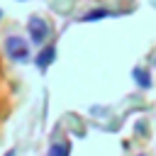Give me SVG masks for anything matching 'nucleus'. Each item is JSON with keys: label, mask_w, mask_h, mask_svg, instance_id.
<instances>
[{"label": "nucleus", "mask_w": 156, "mask_h": 156, "mask_svg": "<svg viewBox=\"0 0 156 156\" xmlns=\"http://www.w3.org/2000/svg\"><path fill=\"white\" fill-rule=\"evenodd\" d=\"M5 51L10 54V58L12 61H24L29 54H27V41L22 39V37H7V41H5Z\"/></svg>", "instance_id": "1"}, {"label": "nucleus", "mask_w": 156, "mask_h": 156, "mask_svg": "<svg viewBox=\"0 0 156 156\" xmlns=\"http://www.w3.org/2000/svg\"><path fill=\"white\" fill-rule=\"evenodd\" d=\"M29 32H32V39H34L37 44H41V41L49 37V24H46L44 20H39V17H32V22H29Z\"/></svg>", "instance_id": "2"}, {"label": "nucleus", "mask_w": 156, "mask_h": 156, "mask_svg": "<svg viewBox=\"0 0 156 156\" xmlns=\"http://www.w3.org/2000/svg\"><path fill=\"white\" fill-rule=\"evenodd\" d=\"M54 54H56V51H54V46H46V49H44V51H41L39 56H37V66L46 68V66H49V63L54 61Z\"/></svg>", "instance_id": "3"}, {"label": "nucleus", "mask_w": 156, "mask_h": 156, "mask_svg": "<svg viewBox=\"0 0 156 156\" xmlns=\"http://www.w3.org/2000/svg\"><path fill=\"white\" fill-rule=\"evenodd\" d=\"M134 78H136V83H139L141 88H149V85H151V76H149V71H144V68H134Z\"/></svg>", "instance_id": "4"}, {"label": "nucleus", "mask_w": 156, "mask_h": 156, "mask_svg": "<svg viewBox=\"0 0 156 156\" xmlns=\"http://www.w3.org/2000/svg\"><path fill=\"white\" fill-rule=\"evenodd\" d=\"M49 156H68V144H54L49 149Z\"/></svg>", "instance_id": "5"}, {"label": "nucleus", "mask_w": 156, "mask_h": 156, "mask_svg": "<svg viewBox=\"0 0 156 156\" xmlns=\"http://www.w3.org/2000/svg\"><path fill=\"white\" fill-rule=\"evenodd\" d=\"M105 15H107L105 10H98V12H90V15L85 17V20H95V17H105Z\"/></svg>", "instance_id": "6"}, {"label": "nucleus", "mask_w": 156, "mask_h": 156, "mask_svg": "<svg viewBox=\"0 0 156 156\" xmlns=\"http://www.w3.org/2000/svg\"><path fill=\"white\" fill-rule=\"evenodd\" d=\"M5 156H12V151H10V154H5Z\"/></svg>", "instance_id": "7"}, {"label": "nucleus", "mask_w": 156, "mask_h": 156, "mask_svg": "<svg viewBox=\"0 0 156 156\" xmlns=\"http://www.w3.org/2000/svg\"><path fill=\"white\" fill-rule=\"evenodd\" d=\"M0 15H2V12H0Z\"/></svg>", "instance_id": "8"}]
</instances>
